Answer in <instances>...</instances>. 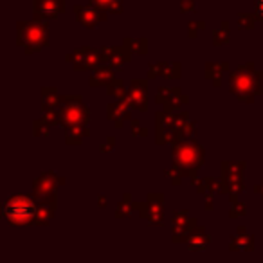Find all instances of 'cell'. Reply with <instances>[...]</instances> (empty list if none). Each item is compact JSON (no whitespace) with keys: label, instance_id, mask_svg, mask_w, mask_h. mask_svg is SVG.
Here are the masks:
<instances>
[{"label":"cell","instance_id":"6da1fadb","mask_svg":"<svg viewBox=\"0 0 263 263\" xmlns=\"http://www.w3.org/2000/svg\"><path fill=\"white\" fill-rule=\"evenodd\" d=\"M6 215L13 220H25L27 216L32 215V204L29 202L24 196H18V199H11L6 206Z\"/></svg>","mask_w":263,"mask_h":263},{"label":"cell","instance_id":"7a4b0ae2","mask_svg":"<svg viewBox=\"0 0 263 263\" xmlns=\"http://www.w3.org/2000/svg\"><path fill=\"white\" fill-rule=\"evenodd\" d=\"M258 13L263 16V0H258Z\"/></svg>","mask_w":263,"mask_h":263},{"label":"cell","instance_id":"3957f363","mask_svg":"<svg viewBox=\"0 0 263 263\" xmlns=\"http://www.w3.org/2000/svg\"><path fill=\"white\" fill-rule=\"evenodd\" d=\"M97 4H101V6H108L112 2V0H96Z\"/></svg>","mask_w":263,"mask_h":263}]
</instances>
